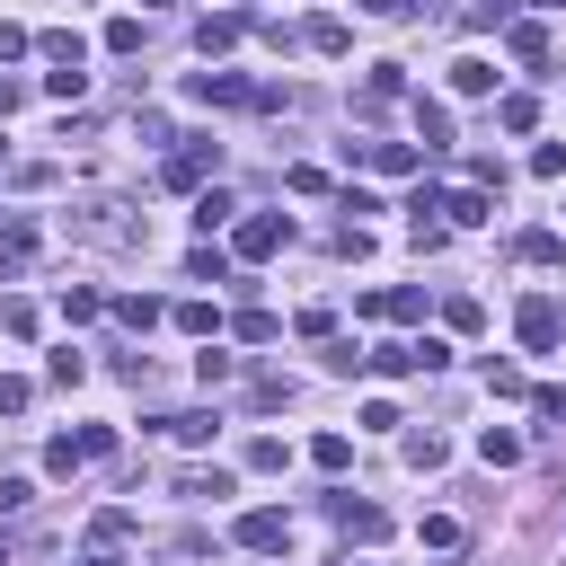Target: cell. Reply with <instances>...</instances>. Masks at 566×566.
<instances>
[{"instance_id":"obj_42","label":"cell","mask_w":566,"mask_h":566,"mask_svg":"<svg viewBox=\"0 0 566 566\" xmlns=\"http://www.w3.org/2000/svg\"><path fill=\"white\" fill-rule=\"evenodd\" d=\"M531 407H539V416L557 424V416H566V389H531Z\"/></svg>"},{"instance_id":"obj_43","label":"cell","mask_w":566,"mask_h":566,"mask_svg":"<svg viewBox=\"0 0 566 566\" xmlns=\"http://www.w3.org/2000/svg\"><path fill=\"white\" fill-rule=\"evenodd\" d=\"M354 9H363V18H398V0H354Z\"/></svg>"},{"instance_id":"obj_9","label":"cell","mask_w":566,"mask_h":566,"mask_svg":"<svg viewBox=\"0 0 566 566\" xmlns=\"http://www.w3.org/2000/svg\"><path fill=\"white\" fill-rule=\"evenodd\" d=\"M239 35H248V18H239V9H212V18H203V27H195V53H203V62H212V53H230V44H239Z\"/></svg>"},{"instance_id":"obj_24","label":"cell","mask_w":566,"mask_h":566,"mask_svg":"<svg viewBox=\"0 0 566 566\" xmlns=\"http://www.w3.org/2000/svg\"><path fill=\"white\" fill-rule=\"evenodd\" d=\"M186 274H195V283H221V274H230V256H221V248H212V239H203V248H195V256H186Z\"/></svg>"},{"instance_id":"obj_35","label":"cell","mask_w":566,"mask_h":566,"mask_svg":"<svg viewBox=\"0 0 566 566\" xmlns=\"http://www.w3.org/2000/svg\"><path fill=\"white\" fill-rule=\"evenodd\" d=\"M531 177H566V142H539L531 150Z\"/></svg>"},{"instance_id":"obj_13","label":"cell","mask_w":566,"mask_h":566,"mask_svg":"<svg viewBox=\"0 0 566 566\" xmlns=\"http://www.w3.org/2000/svg\"><path fill=\"white\" fill-rule=\"evenodd\" d=\"M363 168H380V177H407V168H416V142H363Z\"/></svg>"},{"instance_id":"obj_16","label":"cell","mask_w":566,"mask_h":566,"mask_svg":"<svg viewBox=\"0 0 566 566\" xmlns=\"http://www.w3.org/2000/svg\"><path fill=\"white\" fill-rule=\"evenodd\" d=\"M513 256H522V265H557V256H566V239H557V230H522V239H513Z\"/></svg>"},{"instance_id":"obj_8","label":"cell","mask_w":566,"mask_h":566,"mask_svg":"<svg viewBox=\"0 0 566 566\" xmlns=\"http://www.w3.org/2000/svg\"><path fill=\"white\" fill-rule=\"evenodd\" d=\"M239 548H256V557H274V548H292V513H274V504H256V513H239Z\"/></svg>"},{"instance_id":"obj_36","label":"cell","mask_w":566,"mask_h":566,"mask_svg":"<svg viewBox=\"0 0 566 566\" xmlns=\"http://www.w3.org/2000/svg\"><path fill=\"white\" fill-rule=\"evenodd\" d=\"M115 451V424H80V460H106Z\"/></svg>"},{"instance_id":"obj_41","label":"cell","mask_w":566,"mask_h":566,"mask_svg":"<svg viewBox=\"0 0 566 566\" xmlns=\"http://www.w3.org/2000/svg\"><path fill=\"white\" fill-rule=\"evenodd\" d=\"M27 44H35V35H27V27H0V62H18V53H27Z\"/></svg>"},{"instance_id":"obj_44","label":"cell","mask_w":566,"mask_h":566,"mask_svg":"<svg viewBox=\"0 0 566 566\" xmlns=\"http://www.w3.org/2000/svg\"><path fill=\"white\" fill-rule=\"evenodd\" d=\"M80 566H124V557H115V548H88V557H80Z\"/></svg>"},{"instance_id":"obj_6","label":"cell","mask_w":566,"mask_h":566,"mask_svg":"<svg viewBox=\"0 0 566 566\" xmlns=\"http://www.w3.org/2000/svg\"><path fill=\"white\" fill-rule=\"evenodd\" d=\"M513 327H522V345H531V354H557V336H566V301H539V292H531Z\"/></svg>"},{"instance_id":"obj_45","label":"cell","mask_w":566,"mask_h":566,"mask_svg":"<svg viewBox=\"0 0 566 566\" xmlns=\"http://www.w3.org/2000/svg\"><path fill=\"white\" fill-rule=\"evenodd\" d=\"M531 9H566V0H531Z\"/></svg>"},{"instance_id":"obj_19","label":"cell","mask_w":566,"mask_h":566,"mask_svg":"<svg viewBox=\"0 0 566 566\" xmlns=\"http://www.w3.org/2000/svg\"><path fill=\"white\" fill-rule=\"evenodd\" d=\"M35 44H44V53H53V71H80V62H88V44H80V35H71V27H53V35H35Z\"/></svg>"},{"instance_id":"obj_47","label":"cell","mask_w":566,"mask_h":566,"mask_svg":"<svg viewBox=\"0 0 566 566\" xmlns=\"http://www.w3.org/2000/svg\"><path fill=\"white\" fill-rule=\"evenodd\" d=\"M0 566H9V548H0Z\"/></svg>"},{"instance_id":"obj_3","label":"cell","mask_w":566,"mask_h":566,"mask_svg":"<svg viewBox=\"0 0 566 566\" xmlns=\"http://www.w3.org/2000/svg\"><path fill=\"white\" fill-rule=\"evenodd\" d=\"M195 97H203V106H292L283 88H256V80H239V71H195Z\"/></svg>"},{"instance_id":"obj_7","label":"cell","mask_w":566,"mask_h":566,"mask_svg":"<svg viewBox=\"0 0 566 566\" xmlns=\"http://www.w3.org/2000/svg\"><path fill=\"white\" fill-rule=\"evenodd\" d=\"M327 513H336V531H345V539H363V548H371V539H389V513H380V504H354L345 486L327 495Z\"/></svg>"},{"instance_id":"obj_21","label":"cell","mask_w":566,"mask_h":566,"mask_svg":"<svg viewBox=\"0 0 566 566\" xmlns=\"http://www.w3.org/2000/svg\"><path fill=\"white\" fill-rule=\"evenodd\" d=\"M301 44H310V53H345V18H310Z\"/></svg>"},{"instance_id":"obj_1","label":"cell","mask_w":566,"mask_h":566,"mask_svg":"<svg viewBox=\"0 0 566 566\" xmlns=\"http://www.w3.org/2000/svg\"><path fill=\"white\" fill-rule=\"evenodd\" d=\"M71 230H80L88 248H142V239H150V221H142L124 195H88V203L71 212Z\"/></svg>"},{"instance_id":"obj_15","label":"cell","mask_w":566,"mask_h":566,"mask_svg":"<svg viewBox=\"0 0 566 566\" xmlns=\"http://www.w3.org/2000/svg\"><path fill=\"white\" fill-rule=\"evenodd\" d=\"M230 221H239V203H230L221 186H212V195H195V230H203V239H212V230H230Z\"/></svg>"},{"instance_id":"obj_34","label":"cell","mask_w":566,"mask_h":566,"mask_svg":"<svg viewBox=\"0 0 566 566\" xmlns=\"http://www.w3.org/2000/svg\"><path fill=\"white\" fill-rule=\"evenodd\" d=\"M310 460H318V469H345V460H354V442H345V433H318V442H310Z\"/></svg>"},{"instance_id":"obj_14","label":"cell","mask_w":566,"mask_h":566,"mask_svg":"<svg viewBox=\"0 0 566 566\" xmlns=\"http://www.w3.org/2000/svg\"><path fill=\"white\" fill-rule=\"evenodd\" d=\"M451 88H460V97H486V88H495V62L460 53V62H451Z\"/></svg>"},{"instance_id":"obj_10","label":"cell","mask_w":566,"mask_h":566,"mask_svg":"<svg viewBox=\"0 0 566 566\" xmlns=\"http://www.w3.org/2000/svg\"><path fill=\"white\" fill-rule=\"evenodd\" d=\"M504 53L513 62H548V27L539 18H504Z\"/></svg>"},{"instance_id":"obj_25","label":"cell","mask_w":566,"mask_h":566,"mask_svg":"<svg viewBox=\"0 0 566 566\" xmlns=\"http://www.w3.org/2000/svg\"><path fill=\"white\" fill-rule=\"evenodd\" d=\"M168 318H177V327H186V336H212V327H221V318H212V301H177V310H168Z\"/></svg>"},{"instance_id":"obj_40","label":"cell","mask_w":566,"mask_h":566,"mask_svg":"<svg viewBox=\"0 0 566 566\" xmlns=\"http://www.w3.org/2000/svg\"><path fill=\"white\" fill-rule=\"evenodd\" d=\"M504 18H513V0H478L469 9V27H504Z\"/></svg>"},{"instance_id":"obj_26","label":"cell","mask_w":566,"mask_h":566,"mask_svg":"<svg viewBox=\"0 0 566 566\" xmlns=\"http://www.w3.org/2000/svg\"><path fill=\"white\" fill-rule=\"evenodd\" d=\"M44 371L71 389V380H88V354H80V345H53V363H44Z\"/></svg>"},{"instance_id":"obj_5","label":"cell","mask_w":566,"mask_h":566,"mask_svg":"<svg viewBox=\"0 0 566 566\" xmlns=\"http://www.w3.org/2000/svg\"><path fill=\"white\" fill-rule=\"evenodd\" d=\"M221 168V142H186V150H168V168H159V186H177V195H195L203 177Z\"/></svg>"},{"instance_id":"obj_2","label":"cell","mask_w":566,"mask_h":566,"mask_svg":"<svg viewBox=\"0 0 566 566\" xmlns=\"http://www.w3.org/2000/svg\"><path fill=\"white\" fill-rule=\"evenodd\" d=\"M230 248H239L248 265L283 256V248H292V212H248V221H230Z\"/></svg>"},{"instance_id":"obj_4","label":"cell","mask_w":566,"mask_h":566,"mask_svg":"<svg viewBox=\"0 0 566 566\" xmlns=\"http://www.w3.org/2000/svg\"><path fill=\"white\" fill-rule=\"evenodd\" d=\"M442 363H451V345H433V336H424V345H371V354H363V371H380V380H407V371H442Z\"/></svg>"},{"instance_id":"obj_46","label":"cell","mask_w":566,"mask_h":566,"mask_svg":"<svg viewBox=\"0 0 566 566\" xmlns=\"http://www.w3.org/2000/svg\"><path fill=\"white\" fill-rule=\"evenodd\" d=\"M142 9H159V0H142Z\"/></svg>"},{"instance_id":"obj_38","label":"cell","mask_w":566,"mask_h":566,"mask_svg":"<svg viewBox=\"0 0 566 566\" xmlns=\"http://www.w3.org/2000/svg\"><path fill=\"white\" fill-rule=\"evenodd\" d=\"M27 398H35V389H27L18 371H0V416H27Z\"/></svg>"},{"instance_id":"obj_17","label":"cell","mask_w":566,"mask_h":566,"mask_svg":"<svg viewBox=\"0 0 566 566\" xmlns=\"http://www.w3.org/2000/svg\"><path fill=\"white\" fill-rule=\"evenodd\" d=\"M478 460H486V469L522 460V433H513V424H486V433H478Z\"/></svg>"},{"instance_id":"obj_18","label":"cell","mask_w":566,"mask_h":566,"mask_svg":"<svg viewBox=\"0 0 566 566\" xmlns=\"http://www.w3.org/2000/svg\"><path fill=\"white\" fill-rule=\"evenodd\" d=\"M27 256H35V230L27 221H0V274H18Z\"/></svg>"},{"instance_id":"obj_31","label":"cell","mask_w":566,"mask_h":566,"mask_svg":"<svg viewBox=\"0 0 566 566\" xmlns=\"http://www.w3.org/2000/svg\"><path fill=\"white\" fill-rule=\"evenodd\" d=\"M416 124H424V142H451V106H433V97H416Z\"/></svg>"},{"instance_id":"obj_29","label":"cell","mask_w":566,"mask_h":566,"mask_svg":"<svg viewBox=\"0 0 566 566\" xmlns=\"http://www.w3.org/2000/svg\"><path fill=\"white\" fill-rule=\"evenodd\" d=\"M106 53H142V18H106Z\"/></svg>"},{"instance_id":"obj_39","label":"cell","mask_w":566,"mask_h":566,"mask_svg":"<svg viewBox=\"0 0 566 566\" xmlns=\"http://www.w3.org/2000/svg\"><path fill=\"white\" fill-rule=\"evenodd\" d=\"M27 504H35V486L27 478H0V513H27Z\"/></svg>"},{"instance_id":"obj_32","label":"cell","mask_w":566,"mask_h":566,"mask_svg":"<svg viewBox=\"0 0 566 566\" xmlns=\"http://www.w3.org/2000/svg\"><path fill=\"white\" fill-rule=\"evenodd\" d=\"M230 336H239V345H265V336H274V318H265V310H239V318H230Z\"/></svg>"},{"instance_id":"obj_30","label":"cell","mask_w":566,"mask_h":566,"mask_svg":"<svg viewBox=\"0 0 566 566\" xmlns=\"http://www.w3.org/2000/svg\"><path fill=\"white\" fill-rule=\"evenodd\" d=\"M495 124H504V133H531V124H539V106H531V97H504V106H495Z\"/></svg>"},{"instance_id":"obj_33","label":"cell","mask_w":566,"mask_h":566,"mask_svg":"<svg viewBox=\"0 0 566 566\" xmlns=\"http://www.w3.org/2000/svg\"><path fill=\"white\" fill-rule=\"evenodd\" d=\"M486 389H495V398H531V380H522L513 363H486Z\"/></svg>"},{"instance_id":"obj_12","label":"cell","mask_w":566,"mask_h":566,"mask_svg":"<svg viewBox=\"0 0 566 566\" xmlns=\"http://www.w3.org/2000/svg\"><path fill=\"white\" fill-rule=\"evenodd\" d=\"M416 310H424L416 283H398V292H363V318H416Z\"/></svg>"},{"instance_id":"obj_22","label":"cell","mask_w":566,"mask_h":566,"mask_svg":"<svg viewBox=\"0 0 566 566\" xmlns=\"http://www.w3.org/2000/svg\"><path fill=\"white\" fill-rule=\"evenodd\" d=\"M115 318H124V327H159V318H168V310H159V301H150V292H124V301H115Z\"/></svg>"},{"instance_id":"obj_20","label":"cell","mask_w":566,"mask_h":566,"mask_svg":"<svg viewBox=\"0 0 566 566\" xmlns=\"http://www.w3.org/2000/svg\"><path fill=\"white\" fill-rule=\"evenodd\" d=\"M442 460H451V442H442L433 424H424V433H407V469H442Z\"/></svg>"},{"instance_id":"obj_27","label":"cell","mask_w":566,"mask_h":566,"mask_svg":"<svg viewBox=\"0 0 566 566\" xmlns=\"http://www.w3.org/2000/svg\"><path fill=\"white\" fill-rule=\"evenodd\" d=\"M44 469L71 478V469H80V433H53V442H44Z\"/></svg>"},{"instance_id":"obj_23","label":"cell","mask_w":566,"mask_h":566,"mask_svg":"<svg viewBox=\"0 0 566 566\" xmlns=\"http://www.w3.org/2000/svg\"><path fill=\"white\" fill-rule=\"evenodd\" d=\"M124 539H133V513H97L88 522V548H124Z\"/></svg>"},{"instance_id":"obj_28","label":"cell","mask_w":566,"mask_h":566,"mask_svg":"<svg viewBox=\"0 0 566 566\" xmlns=\"http://www.w3.org/2000/svg\"><path fill=\"white\" fill-rule=\"evenodd\" d=\"M177 495H230V469H186Z\"/></svg>"},{"instance_id":"obj_37","label":"cell","mask_w":566,"mask_h":566,"mask_svg":"<svg viewBox=\"0 0 566 566\" xmlns=\"http://www.w3.org/2000/svg\"><path fill=\"white\" fill-rule=\"evenodd\" d=\"M283 460H292V451H283L274 433H256V442H248V469H283Z\"/></svg>"},{"instance_id":"obj_11","label":"cell","mask_w":566,"mask_h":566,"mask_svg":"<svg viewBox=\"0 0 566 566\" xmlns=\"http://www.w3.org/2000/svg\"><path fill=\"white\" fill-rule=\"evenodd\" d=\"M442 221L478 230V221H495V195H486V186H460V195H442Z\"/></svg>"}]
</instances>
